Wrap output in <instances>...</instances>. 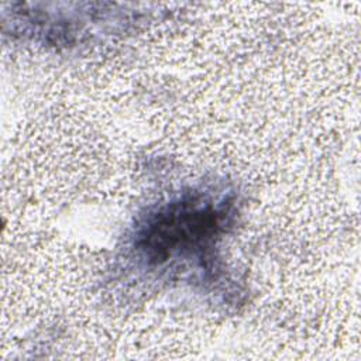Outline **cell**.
<instances>
[{
  "label": "cell",
  "instance_id": "cell-1",
  "mask_svg": "<svg viewBox=\"0 0 361 361\" xmlns=\"http://www.w3.org/2000/svg\"><path fill=\"white\" fill-rule=\"evenodd\" d=\"M224 213L212 206H196L189 202L173 204L159 213L145 231V251L154 259H165L168 254L180 248H189L206 238H212L220 230Z\"/></svg>",
  "mask_w": 361,
  "mask_h": 361
}]
</instances>
